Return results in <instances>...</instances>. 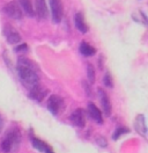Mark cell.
Listing matches in <instances>:
<instances>
[{
	"label": "cell",
	"mask_w": 148,
	"mask_h": 153,
	"mask_svg": "<svg viewBox=\"0 0 148 153\" xmlns=\"http://www.w3.org/2000/svg\"><path fill=\"white\" fill-rule=\"evenodd\" d=\"M18 4L20 6L22 7V10H24V13L29 15V16H34L36 14V12L34 10V6H33V2L31 0H18Z\"/></svg>",
	"instance_id": "obj_14"
},
{
	"label": "cell",
	"mask_w": 148,
	"mask_h": 153,
	"mask_svg": "<svg viewBox=\"0 0 148 153\" xmlns=\"http://www.w3.org/2000/svg\"><path fill=\"white\" fill-rule=\"evenodd\" d=\"M64 107V100L59 95H51L47 100V109L53 115H58Z\"/></svg>",
	"instance_id": "obj_5"
},
{
	"label": "cell",
	"mask_w": 148,
	"mask_h": 153,
	"mask_svg": "<svg viewBox=\"0 0 148 153\" xmlns=\"http://www.w3.org/2000/svg\"><path fill=\"white\" fill-rule=\"evenodd\" d=\"M46 93H47V89H45L43 86H41L39 84H37L33 88H30V93L29 95L33 100H35L37 102H42L43 99L45 97Z\"/></svg>",
	"instance_id": "obj_8"
},
{
	"label": "cell",
	"mask_w": 148,
	"mask_h": 153,
	"mask_svg": "<svg viewBox=\"0 0 148 153\" xmlns=\"http://www.w3.org/2000/svg\"><path fill=\"white\" fill-rule=\"evenodd\" d=\"M2 128H4V120H2V117L0 116V134H1V131H2Z\"/></svg>",
	"instance_id": "obj_23"
},
{
	"label": "cell",
	"mask_w": 148,
	"mask_h": 153,
	"mask_svg": "<svg viewBox=\"0 0 148 153\" xmlns=\"http://www.w3.org/2000/svg\"><path fill=\"white\" fill-rule=\"evenodd\" d=\"M70 120H71V122H72L75 126L83 128L84 124H86V114H84V110L81 109V108L76 109V110L73 111L72 115L70 116Z\"/></svg>",
	"instance_id": "obj_7"
},
{
	"label": "cell",
	"mask_w": 148,
	"mask_h": 153,
	"mask_svg": "<svg viewBox=\"0 0 148 153\" xmlns=\"http://www.w3.org/2000/svg\"><path fill=\"white\" fill-rule=\"evenodd\" d=\"M15 51H16V52H27V51H28V45H27V44H21V45L16 47Z\"/></svg>",
	"instance_id": "obj_21"
},
{
	"label": "cell",
	"mask_w": 148,
	"mask_h": 153,
	"mask_svg": "<svg viewBox=\"0 0 148 153\" xmlns=\"http://www.w3.org/2000/svg\"><path fill=\"white\" fill-rule=\"evenodd\" d=\"M103 84L107 87H113V82H112V78H111L110 73H105V76L103 78Z\"/></svg>",
	"instance_id": "obj_19"
},
{
	"label": "cell",
	"mask_w": 148,
	"mask_h": 153,
	"mask_svg": "<svg viewBox=\"0 0 148 153\" xmlns=\"http://www.w3.org/2000/svg\"><path fill=\"white\" fill-rule=\"evenodd\" d=\"M44 153H55V152L52 151V149H51L50 146H47V145H46V146H45V150H44Z\"/></svg>",
	"instance_id": "obj_22"
},
{
	"label": "cell",
	"mask_w": 148,
	"mask_h": 153,
	"mask_svg": "<svg viewBox=\"0 0 148 153\" xmlns=\"http://www.w3.org/2000/svg\"><path fill=\"white\" fill-rule=\"evenodd\" d=\"M18 73L21 81L23 82V85L26 87L33 88L39 81V76H38V73H37L36 66L28 58H18Z\"/></svg>",
	"instance_id": "obj_1"
},
{
	"label": "cell",
	"mask_w": 148,
	"mask_h": 153,
	"mask_svg": "<svg viewBox=\"0 0 148 153\" xmlns=\"http://www.w3.org/2000/svg\"><path fill=\"white\" fill-rule=\"evenodd\" d=\"M80 52L86 57H90V56H94L96 53V50L90 44H88L87 42H82L80 44Z\"/></svg>",
	"instance_id": "obj_15"
},
{
	"label": "cell",
	"mask_w": 148,
	"mask_h": 153,
	"mask_svg": "<svg viewBox=\"0 0 148 153\" xmlns=\"http://www.w3.org/2000/svg\"><path fill=\"white\" fill-rule=\"evenodd\" d=\"M50 6H51L52 21L55 23H59L63 19V15H64L61 0H50Z\"/></svg>",
	"instance_id": "obj_4"
},
{
	"label": "cell",
	"mask_w": 148,
	"mask_h": 153,
	"mask_svg": "<svg viewBox=\"0 0 148 153\" xmlns=\"http://www.w3.org/2000/svg\"><path fill=\"white\" fill-rule=\"evenodd\" d=\"M20 140H21V137H20V134H18V130H14L12 132H9L6 138L2 140L1 143V149L5 153H9L12 152L13 150H15L20 144Z\"/></svg>",
	"instance_id": "obj_2"
},
{
	"label": "cell",
	"mask_w": 148,
	"mask_h": 153,
	"mask_svg": "<svg viewBox=\"0 0 148 153\" xmlns=\"http://www.w3.org/2000/svg\"><path fill=\"white\" fill-rule=\"evenodd\" d=\"M33 146L38 150V151H41V152H44V150H45V144L43 143L42 140H39V139H37V138H33Z\"/></svg>",
	"instance_id": "obj_16"
},
{
	"label": "cell",
	"mask_w": 148,
	"mask_h": 153,
	"mask_svg": "<svg viewBox=\"0 0 148 153\" xmlns=\"http://www.w3.org/2000/svg\"><path fill=\"white\" fill-rule=\"evenodd\" d=\"M88 114L92 117L94 121H96L98 124H102L103 123V118H102V114L100 111V109L94 105L92 102H89L88 103Z\"/></svg>",
	"instance_id": "obj_13"
},
{
	"label": "cell",
	"mask_w": 148,
	"mask_h": 153,
	"mask_svg": "<svg viewBox=\"0 0 148 153\" xmlns=\"http://www.w3.org/2000/svg\"><path fill=\"white\" fill-rule=\"evenodd\" d=\"M129 132V130L127 129H125V128H119V129H117L116 131H115V134H113V136H112V139H118L121 134H127Z\"/></svg>",
	"instance_id": "obj_18"
},
{
	"label": "cell",
	"mask_w": 148,
	"mask_h": 153,
	"mask_svg": "<svg viewBox=\"0 0 148 153\" xmlns=\"http://www.w3.org/2000/svg\"><path fill=\"white\" fill-rule=\"evenodd\" d=\"M96 143L98 144L100 146H102V147H105V146L108 145V143H107V139H105L104 137H98V138L96 139Z\"/></svg>",
	"instance_id": "obj_20"
},
{
	"label": "cell",
	"mask_w": 148,
	"mask_h": 153,
	"mask_svg": "<svg viewBox=\"0 0 148 153\" xmlns=\"http://www.w3.org/2000/svg\"><path fill=\"white\" fill-rule=\"evenodd\" d=\"M22 7L20 6L16 1H10L4 6V13L13 20H21L23 16V12L21 10Z\"/></svg>",
	"instance_id": "obj_3"
},
{
	"label": "cell",
	"mask_w": 148,
	"mask_h": 153,
	"mask_svg": "<svg viewBox=\"0 0 148 153\" xmlns=\"http://www.w3.org/2000/svg\"><path fill=\"white\" fill-rule=\"evenodd\" d=\"M4 34L7 38V42L10 44H16L21 41V35L16 31V29L10 25H6L4 28Z\"/></svg>",
	"instance_id": "obj_6"
},
{
	"label": "cell",
	"mask_w": 148,
	"mask_h": 153,
	"mask_svg": "<svg viewBox=\"0 0 148 153\" xmlns=\"http://www.w3.org/2000/svg\"><path fill=\"white\" fill-rule=\"evenodd\" d=\"M98 95H100V100H101V105H102V108H103V110H104V114L107 115V116H110L111 114V103H110V100H109V96L108 94L101 89V88H98Z\"/></svg>",
	"instance_id": "obj_9"
},
{
	"label": "cell",
	"mask_w": 148,
	"mask_h": 153,
	"mask_svg": "<svg viewBox=\"0 0 148 153\" xmlns=\"http://www.w3.org/2000/svg\"><path fill=\"white\" fill-rule=\"evenodd\" d=\"M87 74H88L89 81L92 84L95 81V70H94L92 65H90V64H88V66H87Z\"/></svg>",
	"instance_id": "obj_17"
},
{
	"label": "cell",
	"mask_w": 148,
	"mask_h": 153,
	"mask_svg": "<svg viewBox=\"0 0 148 153\" xmlns=\"http://www.w3.org/2000/svg\"><path fill=\"white\" fill-rule=\"evenodd\" d=\"M74 23H75V27L78 28V30L82 34H86L88 31V26L84 21V18H83V14L82 13H76L74 15Z\"/></svg>",
	"instance_id": "obj_12"
},
{
	"label": "cell",
	"mask_w": 148,
	"mask_h": 153,
	"mask_svg": "<svg viewBox=\"0 0 148 153\" xmlns=\"http://www.w3.org/2000/svg\"><path fill=\"white\" fill-rule=\"evenodd\" d=\"M35 12L41 19H46L49 10L46 6V0H35Z\"/></svg>",
	"instance_id": "obj_11"
},
{
	"label": "cell",
	"mask_w": 148,
	"mask_h": 153,
	"mask_svg": "<svg viewBox=\"0 0 148 153\" xmlns=\"http://www.w3.org/2000/svg\"><path fill=\"white\" fill-rule=\"evenodd\" d=\"M134 129L141 136H145L147 134V126H146V120H145V116L142 114H139L135 117V121H134Z\"/></svg>",
	"instance_id": "obj_10"
}]
</instances>
